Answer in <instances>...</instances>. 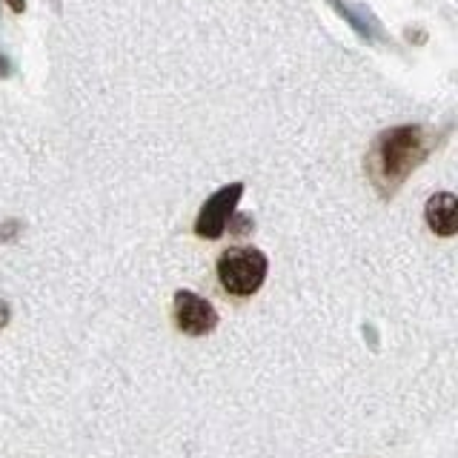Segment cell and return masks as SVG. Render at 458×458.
<instances>
[{
	"instance_id": "obj_1",
	"label": "cell",
	"mask_w": 458,
	"mask_h": 458,
	"mask_svg": "<svg viewBox=\"0 0 458 458\" xmlns=\"http://www.w3.org/2000/svg\"><path fill=\"white\" fill-rule=\"evenodd\" d=\"M424 155H427V138L421 132V126L386 129L369 149L367 157L369 178L378 186L381 195H393L398 190V183L424 161Z\"/></svg>"
},
{
	"instance_id": "obj_2",
	"label": "cell",
	"mask_w": 458,
	"mask_h": 458,
	"mask_svg": "<svg viewBox=\"0 0 458 458\" xmlns=\"http://www.w3.org/2000/svg\"><path fill=\"white\" fill-rule=\"evenodd\" d=\"M267 255L255 247H229L218 258V281L235 298H250L267 278Z\"/></svg>"
},
{
	"instance_id": "obj_3",
	"label": "cell",
	"mask_w": 458,
	"mask_h": 458,
	"mask_svg": "<svg viewBox=\"0 0 458 458\" xmlns=\"http://www.w3.org/2000/svg\"><path fill=\"white\" fill-rule=\"evenodd\" d=\"M243 195V183H229L224 190H218L212 198H207V204L200 207L198 221H195V233L200 238H221L224 229L233 218V212L238 207V198Z\"/></svg>"
},
{
	"instance_id": "obj_4",
	"label": "cell",
	"mask_w": 458,
	"mask_h": 458,
	"mask_svg": "<svg viewBox=\"0 0 458 458\" xmlns=\"http://www.w3.org/2000/svg\"><path fill=\"white\" fill-rule=\"evenodd\" d=\"M172 315H175L178 329L186 335H207L218 327V312H215V307L207 298H200L190 290L175 293V301H172Z\"/></svg>"
},
{
	"instance_id": "obj_5",
	"label": "cell",
	"mask_w": 458,
	"mask_h": 458,
	"mask_svg": "<svg viewBox=\"0 0 458 458\" xmlns=\"http://www.w3.org/2000/svg\"><path fill=\"white\" fill-rule=\"evenodd\" d=\"M427 226L441 238H453L458 233V200L453 192H438L427 200Z\"/></svg>"
},
{
	"instance_id": "obj_6",
	"label": "cell",
	"mask_w": 458,
	"mask_h": 458,
	"mask_svg": "<svg viewBox=\"0 0 458 458\" xmlns=\"http://www.w3.org/2000/svg\"><path fill=\"white\" fill-rule=\"evenodd\" d=\"M9 324V304L6 301H0V329Z\"/></svg>"
},
{
	"instance_id": "obj_7",
	"label": "cell",
	"mask_w": 458,
	"mask_h": 458,
	"mask_svg": "<svg viewBox=\"0 0 458 458\" xmlns=\"http://www.w3.org/2000/svg\"><path fill=\"white\" fill-rule=\"evenodd\" d=\"M6 4L12 6V12H23V6H26V0H6Z\"/></svg>"
},
{
	"instance_id": "obj_8",
	"label": "cell",
	"mask_w": 458,
	"mask_h": 458,
	"mask_svg": "<svg viewBox=\"0 0 458 458\" xmlns=\"http://www.w3.org/2000/svg\"><path fill=\"white\" fill-rule=\"evenodd\" d=\"M6 72H9V66L4 64V57H0V75H6Z\"/></svg>"
}]
</instances>
